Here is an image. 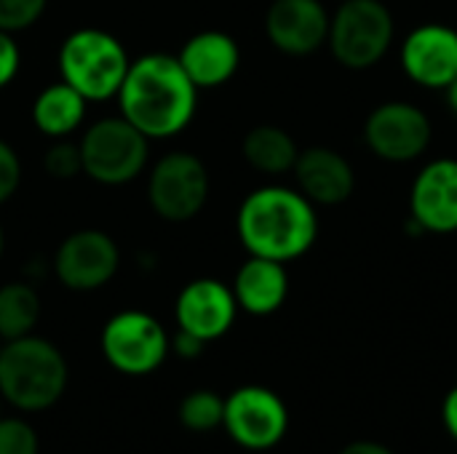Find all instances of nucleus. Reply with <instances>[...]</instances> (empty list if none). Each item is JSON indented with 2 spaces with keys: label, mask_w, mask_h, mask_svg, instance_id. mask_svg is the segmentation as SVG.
Masks as SVG:
<instances>
[{
  "label": "nucleus",
  "mask_w": 457,
  "mask_h": 454,
  "mask_svg": "<svg viewBox=\"0 0 457 454\" xmlns=\"http://www.w3.org/2000/svg\"><path fill=\"white\" fill-rule=\"evenodd\" d=\"M120 118L147 139H169L187 128L198 107V88L177 56L147 54L129 64L118 91Z\"/></svg>",
  "instance_id": "obj_1"
},
{
  "label": "nucleus",
  "mask_w": 457,
  "mask_h": 454,
  "mask_svg": "<svg viewBox=\"0 0 457 454\" xmlns=\"http://www.w3.org/2000/svg\"><path fill=\"white\" fill-rule=\"evenodd\" d=\"M236 230L252 257L287 265L316 244L319 217L300 190L268 185L244 198Z\"/></svg>",
  "instance_id": "obj_2"
},
{
  "label": "nucleus",
  "mask_w": 457,
  "mask_h": 454,
  "mask_svg": "<svg viewBox=\"0 0 457 454\" xmlns=\"http://www.w3.org/2000/svg\"><path fill=\"white\" fill-rule=\"evenodd\" d=\"M62 351L35 334L8 340L0 351V399L21 412H46L67 391Z\"/></svg>",
  "instance_id": "obj_3"
},
{
  "label": "nucleus",
  "mask_w": 457,
  "mask_h": 454,
  "mask_svg": "<svg viewBox=\"0 0 457 454\" xmlns=\"http://www.w3.org/2000/svg\"><path fill=\"white\" fill-rule=\"evenodd\" d=\"M129 54L123 43L96 27L75 29L59 48V72L86 102H104L118 96L129 72Z\"/></svg>",
  "instance_id": "obj_4"
},
{
  "label": "nucleus",
  "mask_w": 457,
  "mask_h": 454,
  "mask_svg": "<svg viewBox=\"0 0 457 454\" xmlns=\"http://www.w3.org/2000/svg\"><path fill=\"white\" fill-rule=\"evenodd\" d=\"M327 43L343 67L370 70L394 43V16L380 0H345L329 21Z\"/></svg>",
  "instance_id": "obj_5"
},
{
  "label": "nucleus",
  "mask_w": 457,
  "mask_h": 454,
  "mask_svg": "<svg viewBox=\"0 0 457 454\" xmlns=\"http://www.w3.org/2000/svg\"><path fill=\"white\" fill-rule=\"evenodd\" d=\"M78 147L83 171L99 185H126L147 166V136L126 118H104L94 123Z\"/></svg>",
  "instance_id": "obj_6"
},
{
  "label": "nucleus",
  "mask_w": 457,
  "mask_h": 454,
  "mask_svg": "<svg viewBox=\"0 0 457 454\" xmlns=\"http://www.w3.org/2000/svg\"><path fill=\"white\" fill-rule=\"evenodd\" d=\"M104 361L129 377L153 375L169 356L171 340L161 321L145 310H120L102 329Z\"/></svg>",
  "instance_id": "obj_7"
},
{
  "label": "nucleus",
  "mask_w": 457,
  "mask_h": 454,
  "mask_svg": "<svg viewBox=\"0 0 457 454\" xmlns=\"http://www.w3.org/2000/svg\"><path fill=\"white\" fill-rule=\"evenodd\" d=\"M153 211L166 222H187L201 214L209 198V171L193 153H169L153 171L147 185Z\"/></svg>",
  "instance_id": "obj_8"
},
{
  "label": "nucleus",
  "mask_w": 457,
  "mask_h": 454,
  "mask_svg": "<svg viewBox=\"0 0 457 454\" xmlns=\"http://www.w3.org/2000/svg\"><path fill=\"white\" fill-rule=\"evenodd\" d=\"M222 428L238 447L249 452H265L287 436L289 412L270 388L244 385L225 399Z\"/></svg>",
  "instance_id": "obj_9"
},
{
  "label": "nucleus",
  "mask_w": 457,
  "mask_h": 454,
  "mask_svg": "<svg viewBox=\"0 0 457 454\" xmlns=\"http://www.w3.org/2000/svg\"><path fill=\"white\" fill-rule=\"evenodd\" d=\"M434 128L428 115L410 102H386L375 107L364 123L367 147L391 163H410L431 144Z\"/></svg>",
  "instance_id": "obj_10"
},
{
  "label": "nucleus",
  "mask_w": 457,
  "mask_h": 454,
  "mask_svg": "<svg viewBox=\"0 0 457 454\" xmlns=\"http://www.w3.org/2000/svg\"><path fill=\"white\" fill-rule=\"evenodd\" d=\"M120 265L115 241L102 230H78L67 235L54 254V273L72 292H94L112 281Z\"/></svg>",
  "instance_id": "obj_11"
},
{
  "label": "nucleus",
  "mask_w": 457,
  "mask_h": 454,
  "mask_svg": "<svg viewBox=\"0 0 457 454\" xmlns=\"http://www.w3.org/2000/svg\"><path fill=\"white\" fill-rule=\"evenodd\" d=\"M410 219L423 233L457 230V161L439 158L420 169L410 190Z\"/></svg>",
  "instance_id": "obj_12"
},
{
  "label": "nucleus",
  "mask_w": 457,
  "mask_h": 454,
  "mask_svg": "<svg viewBox=\"0 0 457 454\" xmlns=\"http://www.w3.org/2000/svg\"><path fill=\"white\" fill-rule=\"evenodd\" d=\"M329 21L321 0H273L265 13V32L281 54L308 56L327 43Z\"/></svg>",
  "instance_id": "obj_13"
},
{
  "label": "nucleus",
  "mask_w": 457,
  "mask_h": 454,
  "mask_svg": "<svg viewBox=\"0 0 457 454\" xmlns=\"http://www.w3.org/2000/svg\"><path fill=\"white\" fill-rule=\"evenodd\" d=\"M402 67L418 86L447 88L457 78V29L420 24L402 43Z\"/></svg>",
  "instance_id": "obj_14"
},
{
  "label": "nucleus",
  "mask_w": 457,
  "mask_h": 454,
  "mask_svg": "<svg viewBox=\"0 0 457 454\" xmlns=\"http://www.w3.org/2000/svg\"><path fill=\"white\" fill-rule=\"evenodd\" d=\"M236 294L217 278L190 281L177 297V326L201 337L204 343L220 340L236 321Z\"/></svg>",
  "instance_id": "obj_15"
},
{
  "label": "nucleus",
  "mask_w": 457,
  "mask_h": 454,
  "mask_svg": "<svg viewBox=\"0 0 457 454\" xmlns=\"http://www.w3.org/2000/svg\"><path fill=\"white\" fill-rule=\"evenodd\" d=\"M295 177L300 185V193L311 203L321 206H337L345 203L353 195L356 174L348 158L332 147H308L295 161Z\"/></svg>",
  "instance_id": "obj_16"
},
{
  "label": "nucleus",
  "mask_w": 457,
  "mask_h": 454,
  "mask_svg": "<svg viewBox=\"0 0 457 454\" xmlns=\"http://www.w3.org/2000/svg\"><path fill=\"white\" fill-rule=\"evenodd\" d=\"M177 59L195 88H217L236 75L241 64V51L228 32L204 29L182 45Z\"/></svg>",
  "instance_id": "obj_17"
},
{
  "label": "nucleus",
  "mask_w": 457,
  "mask_h": 454,
  "mask_svg": "<svg viewBox=\"0 0 457 454\" xmlns=\"http://www.w3.org/2000/svg\"><path fill=\"white\" fill-rule=\"evenodd\" d=\"M233 294L238 308H244L252 316H270L276 313L289 294V278L284 270V262L252 257L246 260L233 284Z\"/></svg>",
  "instance_id": "obj_18"
},
{
  "label": "nucleus",
  "mask_w": 457,
  "mask_h": 454,
  "mask_svg": "<svg viewBox=\"0 0 457 454\" xmlns=\"http://www.w3.org/2000/svg\"><path fill=\"white\" fill-rule=\"evenodd\" d=\"M83 118H86V99L64 80L51 83L35 96L32 123L46 136L62 139L72 134L83 123Z\"/></svg>",
  "instance_id": "obj_19"
},
{
  "label": "nucleus",
  "mask_w": 457,
  "mask_h": 454,
  "mask_svg": "<svg viewBox=\"0 0 457 454\" xmlns=\"http://www.w3.org/2000/svg\"><path fill=\"white\" fill-rule=\"evenodd\" d=\"M300 150L295 144V139L270 123L254 126L246 136H244V158L252 169L262 171V174H284L295 169Z\"/></svg>",
  "instance_id": "obj_20"
},
{
  "label": "nucleus",
  "mask_w": 457,
  "mask_h": 454,
  "mask_svg": "<svg viewBox=\"0 0 457 454\" xmlns=\"http://www.w3.org/2000/svg\"><path fill=\"white\" fill-rule=\"evenodd\" d=\"M40 321V297L29 284L13 281L0 286V337L19 340L32 334Z\"/></svg>",
  "instance_id": "obj_21"
},
{
  "label": "nucleus",
  "mask_w": 457,
  "mask_h": 454,
  "mask_svg": "<svg viewBox=\"0 0 457 454\" xmlns=\"http://www.w3.org/2000/svg\"><path fill=\"white\" fill-rule=\"evenodd\" d=\"M225 399L214 391H193L179 404V423L193 433H209L222 428Z\"/></svg>",
  "instance_id": "obj_22"
},
{
  "label": "nucleus",
  "mask_w": 457,
  "mask_h": 454,
  "mask_svg": "<svg viewBox=\"0 0 457 454\" xmlns=\"http://www.w3.org/2000/svg\"><path fill=\"white\" fill-rule=\"evenodd\" d=\"M40 439L21 417H0V454H37Z\"/></svg>",
  "instance_id": "obj_23"
},
{
  "label": "nucleus",
  "mask_w": 457,
  "mask_h": 454,
  "mask_svg": "<svg viewBox=\"0 0 457 454\" xmlns=\"http://www.w3.org/2000/svg\"><path fill=\"white\" fill-rule=\"evenodd\" d=\"M46 5L48 0H0V29L13 35L32 27L43 16Z\"/></svg>",
  "instance_id": "obj_24"
},
{
  "label": "nucleus",
  "mask_w": 457,
  "mask_h": 454,
  "mask_svg": "<svg viewBox=\"0 0 457 454\" xmlns=\"http://www.w3.org/2000/svg\"><path fill=\"white\" fill-rule=\"evenodd\" d=\"M46 171L54 179H72L83 171V161H80V147H75L72 142H56L46 158H43Z\"/></svg>",
  "instance_id": "obj_25"
},
{
  "label": "nucleus",
  "mask_w": 457,
  "mask_h": 454,
  "mask_svg": "<svg viewBox=\"0 0 457 454\" xmlns=\"http://www.w3.org/2000/svg\"><path fill=\"white\" fill-rule=\"evenodd\" d=\"M21 182V163L19 155L8 142L0 139V203H5Z\"/></svg>",
  "instance_id": "obj_26"
},
{
  "label": "nucleus",
  "mask_w": 457,
  "mask_h": 454,
  "mask_svg": "<svg viewBox=\"0 0 457 454\" xmlns=\"http://www.w3.org/2000/svg\"><path fill=\"white\" fill-rule=\"evenodd\" d=\"M19 64H21V54L13 35L0 29V88H5L16 78Z\"/></svg>",
  "instance_id": "obj_27"
},
{
  "label": "nucleus",
  "mask_w": 457,
  "mask_h": 454,
  "mask_svg": "<svg viewBox=\"0 0 457 454\" xmlns=\"http://www.w3.org/2000/svg\"><path fill=\"white\" fill-rule=\"evenodd\" d=\"M206 345H209V343H204L201 337H195V334H190V332H185V329H177V334H174V340H171V351H174L179 359H185V361L198 359V356L206 351Z\"/></svg>",
  "instance_id": "obj_28"
},
{
  "label": "nucleus",
  "mask_w": 457,
  "mask_h": 454,
  "mask_svg": "<svg viewBox=\"0 0 457 454\" xmlns=\"http://www.w3.org/2000/svg\"><path fill=\"white\" fill-rule=\"evenodd\" d=\"M442 417H445V425H447L450 436L457 442V385L450 391V393H447V399H445Z\"/></svg>",
  "instance_id": "obj_29"
},
{
  "label": "nucleus",
  "mask_w": 457,
  "mask_h": 454,
  "mask_svg": "<svg viewBox=\"0 0 457 454\" xmlns=\"http://www.w3.org/2000/svg\"><path fill=\"white\" fill-rule=\"evenodd\" d=\"M340 454H394L386 444H378V442H353L348 444Z\"/></svg>",
  "instance_id": "obj_30"
},
{
  "label": "nucleus",
  "mask_w": 457,
  "mask_h": 454,
  "mask_svg": "<svg viewBox=\"0 0 457 454\" xmlns=\"http://www.w3.org/2000/svg\"><path fill=\"white\" fill-rule=\"evenodd\" d=\"M445 91H447V104H450V110L457 115V78L445 88Z\"/></svg>",
  "instance_id": "obj_31"
},
{
  "label": "nucleus",
  "mask_w": 457,
  "mask_h": 454,
  "mask_svg": "<svg viewBox=\"0 0 457 454\" xmlns=\"http://www.w3.org/2000/svg\"><path fill=\"white\" fill-rule=\"evenodd\" d=\"M3 252H5V230L0 225V257H3Z\"/></svg>",
  "instance_id": "obj_32"
}]
</instances>
